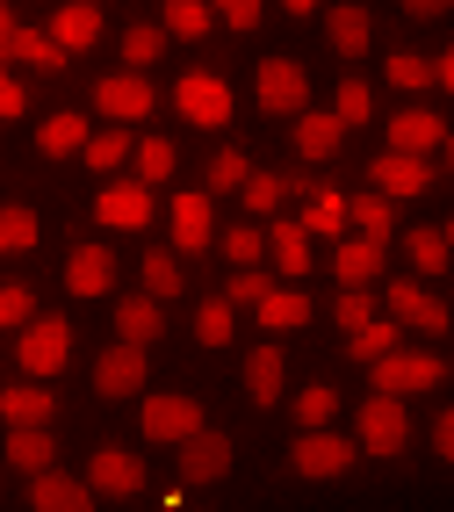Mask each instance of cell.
Segmentation results:
<instances>
[{"label":"cell","instance_id":"8d00e7d4","mask_svg":"<svg viewBox=\"0 0 454 512\" xmlns=\"http://www.w3.org/2000/svg\"><path fill=\"white\" fill-rule=\"evenodd\" d=\"M296 419H303V433H325V426L339 419V390H325V383L303 390V397H296Z\"/></svg>","mask_w":454,"mask_h":512},{"label":"cell","instance_id":"ee69618b","mask_svg":"<svg viewBox=\"0 0 454 512\" xmlns=\"http://www.w3.org/2000/svg\"><path fill=\"white\" fill-rule=\"evenodd\" d=\"M368 109H375V94H368V80H339V109H332V116H339L346 130H354V123H368Z\"/></svg>","mask_w":454,"mask_h":512},{"label":"cell","instance_id":"7bdbcfd3","mask_svg":"<svg viewBox=\"0 0 454 512\" xmlns=\"http://www.w3.org/2000/svg\"><path fill=\"white\" fill-rule=\"evenodd\" d=\"M246 174H253V166H246V152H217V159H209V188H217V195H231V188H246Z\"/></svg>","mask_w":454,"mask_h":512},{"label":"cell","instance_id":"ac0fdd59","mask_svg":"<svg viewBox=\"0 0 454 512\" xmlns=\"http://www.w3.org/2000/svg\"><path fill=\"white\" fill-rule=\"evenodd\" d=\"M116 332H123V347H152V339L166 332L159 296H116Z\"/></svg>","mask_w":454,"mask_h":512},{"label":"cell","instance_id":"6f0895ef","mask_svg":"<svg viewBox=\"0 0 454 512\" xmlns=\"http://www.w3.org/2000/svg\"><path fill=\"white\" fill-rule=\"evenodd\" d=\"M8 44H15V15H8V0H0V58H8Z\"/></svg>","mask_w":454,"mask_h":512},{"label":"cell","instance_id":"f6af8a7d","mask_svg":"<svg viewBox=\"0 0 454 512\" xmlns=\"http://www.w3.org/2000/svg\"><path fill=\"white\" fill-rule=\"evenodd\" d=\"M260 253H267V238H260L253 224H231V238H224V260H231V267H260Z\"/></svg>","mask_w":454,"mask_h":512},{"label":"cell","instance_id":"f546056e","mask_svg":"<svg viewBox=\"0 0 454 512\" xmlns=\"http://www.w3.org/2000/svg\"><path fill=\"white\" fill-rule=\"evenodd\" d=\"M346 224H361V238L390 246V231H397V210H390L382 195H361V202H346Z\"/></svg>","mask_w":454,"mask_h":512},{"label":"cell","instance_id":"8fae6325","mask_svg":"<svg viewBox=\"0 0 454 512\" xmlns=\"http://www.w3.org/2000/svg\"><path fill=\"white\" fill-rule=\"evenodd\" d=\"M390 318L397 325H418V332H447L454 311L433 296V289H418V282H390Z\"/></svg>","mask_w":454,"mask_h":512},{"label":"cell","instance_id":"e575fe53","mask_svg":"<svg viewBox=\"0 0 454 512\" xmlns=\"http://www.w3.org/2000/svg\"><path fill=\"white\" fill-rule=\"evenodd\" d=\"M8 58H22V65H37V73H58V44L44 37V29H15V44H8Z\"/></svg>","mask_w":454,"mask_h":512},{"label":"cell","instance_id":"d590c367","mask_svg":"<svg viewBox=\"0 0 454 512\" xmlns=\"http://www.w3.org/2000/svg\"><path fill=\"white\" fill-rule=\"evenodd\" d=\"M130 152H137V145H130V130H123V123H116V130H101V138H87V166H101V174H116Z\"/></svg>","mask_w":454,"mask_h":512},{"label":"cell","instance_id":"f5cc1de1","mask_svg":"<svg viewBox=\"0 0 454 512\" xmlns=\"http://www.w3.org/2000/svg\"><path fill=\"white\" fill-rule=\"evenodd\" d=\"M8 116H22V87H15L8 73H0V123H8Z\"/></svg>","mask_w":454,"mask_h":512},{"label":"cell","instance_id":"d6a6232c","mask_svg":"<svg viewBox=\"0 0 454 512\" xmlns=\"http://www.w3.org/2000/svg\"><path fill=\"white\" fill-rule=\"evenodd\" d=\"M325 29H332V44H339L346 58H361V51H368V8H332Z\"/></svg>","mask_w":454,"mask_h":512},{"label":"cell","instance_id":"9a60e30c","mask_svg":"<svg viewBox=\"0 0 454 512\" xmlns=\"http://www.w3.org/2000/svg\"><path fill=\"white\" fill-rule=\"evenodd\" d=\"M94 109L109 116V123H130V116H145V109H152V87L137 80V73H109V80L94 87Z\"/></svg>","mask_w":454,"mask_h":512},{"label":"cell","instance_id":"9f6ffc18","mask_svg":"<svg viewBox=\"0 0 454 512\" xmlns=\"http://www.w3.org/2000/svg\"><path fill=\"white\" fill-rule=\"evenodd\" d=\"M433 87H447V94H454V51H440V58H433Z\"/></svg>","mask_w":454,"mask_h":512},{"label":"cell","instance_id":"7dc6e473","mask_svg":"<svg viewBox=\"0 0 454 512\" xmlns=\"http://www.w3.org/2000/svg\"><path fill=\"white\" fill-rule=\"evenodd\" d=\"M159 51H166V29H152V22H145V29H123V58H130V65H152Z\"/></svg>","mask_w":454,"mask_h":512},{"label":"cell","instance_id":"74e56055","mask_svg":"<svg viewBox=\"0 0 454 512\" xmlns=\"http://www.w3.org/2000/svg\"><path fill=\"white\" fill-rule=\"evenodd\" d=\"M303 231H310V238H318V231H325V238L346 231V202H339L332 188H318V195H310V210H303Z\"/></svg>","mask_w":454,"mask_h":512},{"label":"cell","instance_id":"cb8c5ba5","mask_svg":"<svg viewBox=\"0 0 454 512\" xmlns=\"http://www.w3.org/2000/svg\"><path fill=\"white\" fill-rule=\"evenodd\" d=\"M173 246H181V253L209 246V202L202 195H173Z\"/></svg>","mask_w":454,"mask_h":512},{"label":"cell","instance_id":"f35d334b","mask_svg":"<svg viewBox=\"0 0 454 512\" xmlns=\"http://www.w3.org/2000/svg\"><path fill=\"white\" fill-rule=\"evenodd\" d=\"M390 87H397V94L433 87V58H418V51H390Z\"/></svg>","mask_w":454,"mask_h":512},{"label":"cell","instance_id":"4dcf8cb0","mask_svg":"<svg viewBox=\"0 0 454 512\" xmlns=\"http://www.w3.org/2000/svg\"><path fill=\"white\" fill-rule=\"evenodd\" d=\"M87 138H94V130H87V116H51V123L37 130V145H44L51 159H65V152H87Z\"/></svg>","mask_w":454,"mask_h":512},{"label":"cell","instance_id":"f1b7e54d","mask_svg":"<svg viewBox=\"0 0 454 512\" xmlns=\"http://www.w3.org/2000/svg\"><path fill=\"white\" fill-rule=\"evenodd\" d=\"M404 253H411V267H418V275H447V260H454L447 231H433V224H418V231L404 238Z\"/></svg>","mask_w":454,"mask_h":512},{"label":"cell","instance_id":"30bf717a","mask_svg":"<svg viewBox=\"0 0 454 512\" xmlns=\"http://www.w3.org/2000/svg\"><path fill=\"white\" fill-rule=\"evenodd\" d=\"M368 181H375L382 202H397V195H426V188H433V166H426V159H404V152H382V159L368 166Z\"/></svg>","mask_w":454,"mask_h":512},{"label":"cell","instance_id":"8992f818","mask_svg":"<svg viewBox=\"0 0 454 512\" xmlns=\"http://www.w3.org/2000/svg\"><path fill=\"white\" fill-rule=\"evenodd\" d=\"M65 354H73V325L65 318H29L22 325V368L29 375H58Z\"/></svg>","mask_w":454,"mask_h":512},{"label":"cell","instance_id":"6125c7cd","mask_svg":"<svg viewBox=\"0 0 454 512\" xmlns=\"http://www.w3.org/2000/svg\"><path fill=\"white\" fill-rule=\"evenodd\" d=\"M87 8H94V0H87Z\"/></svg>","mask_w":454,"mask_h":512},{"label":"cell","instance_id":"ba28073f","mask_svg":"<svg viewBox=\"0 0 454 512\" xmlns=\"http://www.w3.org/2000/svg\"><path fill=\"white\" fill-rule=\"evenodd\" d=\"M188 433H202V404L195 397H181V390L145 397V440H173V448H181Z\"/></svg>","mask_w":454,"mask_h":512},{"label":"cell","instance_id":"e0dca14e","mask_svg":"<svg viewBox=\"0 0 454 512\" xmlns=\"http://www.w3.org/2000/svg\"><path fill=\"white\" fill-rule=\"evenodd\" d=\"M29 505L37 512H94V491L73 484V476H58V469H44V476H29Z\"/></svg>","mask_w":454,"mask_h":512},{"label":"cell","instance_id":"4fadbf2b","mask_svg":"<svg viewBox=\"0 0 454 512\" xmlns=\"http://www.w3.org/2000/svg\"><path fill=\"white\" fill-rule=\"evenodd\" d=\"M440 145H447V130H440L433 109H397V116H390V152L426 159V152H440Z\"/></svg>","mask_w":454,"mask_h":512},{"label":"cell","instance_id":"816d5d0a","mask_svg":"<svg viewBox=\"0 0 454 512\" xmlns=\"http://www.w3.org/2000/svg\"><path fill=\"white\" fill-rule=\"evenodd\" d=\"M217 8V22H231V29H253L260 22V0H209Z\"/></svg>","mask_w":454,"mask_h":512},{"label":"cell","instance_id":"d6986e66","mask_svg":"<svg viewBox=\"0 0 454 512\" xmlns=\"http://www.w3.org/2000/svg\"><path fill=\"white\" fill-rule=\"evenodd\" d=\"M339 138H346V123H339L332 109H303V116H296V152H303V159L325 166V159L339 152Z\"/></svg>","mask_w":454,"mask_h":512},{"label":"cell","instance_id":"11a10c76","mask_svg":"<svg viewBox=\"0 0 454 512\" xmlns=\"http://www.w3.org/2000/svg\"><path fill=\"white\" fill-rule=\"evenodd\" d=\"M433 448L454 462V412H440V419H433Z\"/></svg>","mask_w":454,"mask_h":512},{"label":"cell","instance_id":"3957f363","mask_svg":"<svg viewBox=\"0 0 454 512\" xmlns=\"http://www.w3.org/2000/svg\"><path fill=\"white\" fill-rule=\"evenodd\" d=\"M260 109L267 116H303L310 109V80H303L296 58H267L260 65Z\"/></svg>","mask_w":454,"mask_h":512},{"label":"cell","instance_id":"484cf974","mask_svg":"<svg viewBox=\"0 0 454 512\" xmlns=\"http://www.w3.org/2000/svg\"><path fill=\"white\" fill-rule=\"evenodd\" d=\"M260 325H267V332L310 325V296H303V289H267V296H260Z\"/></svg>","mask_w":454,"mask_h":512},{"label":"cell","instance_id":"277c9868","mask_svg":"<svg viewBox=\"0 0 454 512\" xmlns=\"http://www.w3.org/2000/svg\"><path fill=\"white\" fill-rule=\"evenodd\" d=\"M289 462H296V476H310V484H325V476H346V462H354V440L346 433H303L296 448H289Z\"/></svg>","mask_w":454,"mask_h":512},{"label":"cell","instance_id":"91938a15","mask_svg":"<svg viewBox=\"0 0 454 512\" xmlns=\"http://www.w3.org/2000/svg\"><path fill=\"white\" fill-rule=\"evenodd\" d=\"M440 152H447V166H454V138H447V145H440Z\"/></svg>","mask_w":454,"mask_h":512},{"label":"cell","instance_id":"7a4b0ae2","mask_svg":"<svg viewBox=\"0 0 454 512\" xmlns=\"http://www.w3.org/2000/svg\"><path fill=\"white\" fill-rule=\"evenodd\" d=\"M404 448H411L404 397H368L361 404V455H404Z\"/></svg>","mask_w":454,"mask_h":512},{"label":"cell","instance_id":"836d02e7","mask_svg":"<svg viewBox=\"0 0 454 512\" xmlns=\"http://www.w3.org/2000/svg\"><path fill=\"white\" fill-rule=\"evenodd\" d=\"M346 354H354V361H368V368H375L382 354H397V325H382V318H368V325H361L354 339H346Z\"/></svg>","mask_w":454,"mask_h":512},{"label":"cell","instance_id":"52a82bcc","mask_svg":"<svg viewBox=\"0 0 454 512\" xmlns=\"http://www.w3.org/2000/svg\"><path fill=\"white\" fill-rule=\"evenodd\" d=\"M173 455H181V484H217V476H231V433H209L202 426Z\"/></svg>","mask_w":454,"mask_h":512},{"label":"cell","instance_id":"5b68a950","mask_svg":"<svg viewBox=\"0 0 454 512\" xmlns=\"http://www.w3.org/2000/svg\"><path fill=\"white\" fill-rule=\"evenodd\" d=\"M87 491H101V498H137V491H145V462L109 440V448H94V462H87Z\"/></svg>","mask_w":454,"mask_h":512},{"label":"cell","instance_id":"c3c4849f","mask_svg":"<svg viewBox=\"0 0 454 512\" xmlns=\"http://www.w3.org/2000/svg\"><path fill=\"white\" fill-rule=\"evenodd\" d=\"M274 282L260 275V267H238V275H231V289H224V303H253V311H260V296H267Z\"/></svg>","mask_w":454,"mask_h":512},{"label":"cell","instance_id":"680465c9","mask_svg":"<svg viewBox=\"0 0 454 512\" xmlns=\"http://www.w3.org/2000/svg\"><path fill=\"white\" fill-rule=\"evenodd\" d=\"M282 8H289V15H310V8H318V0H282Z\"/></svg>","mask_w":454,"mask_h":512},{"label":"cell","instance_id":"2e32d148","mask_svg":"<svg viewBox=\"0 0 454 512\" xmlns=\"http://www.w3.org/2000/svg\"><path fill=\"white\" fill-rule=\"evenodd\" d=\"M65 289L73 296H109L116 289V253L109 246H80L73 267H65Z\"/></svg>","mask_w":454,"mask_h":512},{"label":"cell","instance_id":"83f0119b","mask_svg":"<svg viewBox=\"0 0 454 512\" xmlns=\"http://www.w3.org/2000/svg\"><path fill=\"white\" fill-rule=\"evenodd\" d=\"M267 246H274V260H282V275H289V282L310 275V231H303V224H274V231H267Z\"/></svg>","mask_w":454,"mask_h":512},{"label":"cell","instance_id":"60d3db41","mask_svg":"<svg viewBox=\"0 0 454 512\" xmlns=\"http://www.w3.org/2000/svg\"><path fill=\"white\" fill-rule=\"evenodd\" d=\"M137 181H145V188L173 181V145H166V138H145V145H137Z\"/></svg>","mask_w":454,"mask_h":512},{"label":"cell","instance_id":"44dd1931","mask_svg":"<svg viewBox=\"0 0 454 512\" xmlns=\"http://www.w3.org/2000/svg\"><path fill=\"white\" fill-rule=\"evenodd\" d=\"M44 37H51L58 51H87V44L101 37V8H87V0H73V8H58V22L44 29Z\"/></svg>","mask_w":454,"mask_h":512},{"label":"cell","instance_id":"db71d44e","mask_svg":"<svg viewBox=\"0 0 454 512\" xmlns=\"http://www.w3.org/2000/svg\"><path fill=\"white\" fill-rule=\"evenodd\" d=\"M454 8V0H404V15H418V22H440Z\"/></svg>","mask_w":454,"mask_h":512},{"label":"cell","instance_id":"603a6c76","mask_svg":"<svg viewBox=\"0 0 454 512\" xmlns=\"http://www.w3.org/2000/svg\"><path fill=\"white\" fill-rule=\"evenodd\" d=\"M51 412H58V397H44L37 383L0 390V419H8V426H51Z\"/></svg>","mask_w":454,"mask_h":512},{"label":"cell","instance_id":"b9f144b4","mask_svg":"<svg viewBox=\"0 0 454 512\" xmlns=\"http://www.w3.org/2000/svg\"><path fill=\"white\" fill-rule=\"evenodd\" d=\"M282 195H289L282 174H246V210L253 217H274V210H282Z\"/></svg>","mask_w":454,"mask_h":512},{"label":"cell","instance_id":"7c38bea8","mask_svg":"<svg viewBox=\"0 0 454 512\" xmlns=\"http://www.w3.org/2000/svg\"><path fill=\"white\" fill-rule=\"evenodd\" d=\"M94 217L116 224V231L152 224V188H145V181H109V188H101V202H94Z\"/></svg>","mask_w":454,"mask_h":512},{"label":"cell","instance_id":"ab89813d","mask_svg":"<svg viewBox=\"0 0 454 512\" xmlns=\"http://www.w3.org/2000/svg\"><path fill=\"white\" fill-rule=\"evenodd\" d=\"M195 339H202V347H231V303L224 296H209L195 311Z\"/></svg>","mask_w":454,"mask_h":512},{"label":"cell","instance_id":"5bb4252c","mask_svg":"<svg viewBox=\"0 0 454 512\" xmlns=\"http://www.w3.org/2000/svg\"><path fill=\"white\" fill-rule=\"evenodd\" d=\"M94 390L101 397H137L145 390V347H109L94 361Z\"/></svg>","mask_w":454,"mask_h":512},{"label":"cell","instance_id":"6da1fadb","mask_svg":"<svg viewBox=\"0 0 454 512\" xmlns=\"http://www.w3.org/2000/svg\"><path fill=\"white\" fill-rule=\"evenodd\" d=\"M447 383V361L440 354H382L375 361V397H411V390H440Z\"/></svg>","mask_w":454,"mask_h":512},{"label":"cell","instance_id":"ffe728a7","mask_svg":"<svg viewBox=\"0 0 454 512\" xmlns=\"http://www.w3.org/2000/svg\"><path fill=\"white\" fill-rule=\"evenodd\" d=\"M246 390H253V404H282V390H289L282 347H253L246 354Z\"/></svg>","mask_w":454,"mask_h":512},{"label":"cell","instance_id":"f907efd6","mask_svg":"<svg viewBox=\"0 0 454 512\" xmlns=\"http://www.w3.org/2000/svg\"><path fill=\"white\" fill-rule=\"evenodd\" d=\"M368 318H375V303H368L361 289H346V296H339V332H361Z\"/></svg>","mask_w":454,"mask_h":512},{"label":"cell","instance_id":"1f68e13d","mask_svg":"<svg viewBox=\"0 0 454 512\" xmlns=\"http://www.w3.org/2000/svg\"><path fill=\"white\" fill-rule=\"evenodd\" d=\"M29 246H37V210L0 202V253H29Z\"/></svg>","mask_w":454,"mask_h":512},{"label":"cell","instance_id":"7402d4cb","mask_svg":"<svg viewBox=\"0 0 454 512\" xmlns=\"http://www.w3.org/2000/svg\"><path fill=\"white\" fill-rule=\"evenodd\" d=\"M51 455H58L51 426H15V433H8V462H15L22 476H44V469H51Z\"/></svg>","mask_w":454,"mask_h":512},{"label":"cell","instance_id":"9c48e42d","mask_svg":"<svg viewBox=\"0 0 454 512\" xmlns=\"http://www.w3.org/2000/svg\"><path fill=\"white\" fill-rule=\"evenodd\" d=\"M173 101H181V116H188V123H202V130L231 123V87H224L217 73H188L181 87H173Z\"/></svg>","mask_w":454,"mask_h":512},{"label":"cell","instance_id":"94428289","mask_svg":"<svg viewBox=\"0 0 454 512\" xmlns=\"http://www.w3.org/2000/svg\"><path fill=\"white\" fill-rule=\"evenodd\" d=\"M447 246H454V224H447Z\"/></svg>","mask_w":454,"mask_h":512},{"label":"cell","instance_id":"4316f807","mask_svg":"<svg viewBox=\"0 0 454 512\" xmlns=\"http://www.w3.org/2000/svg\"><path fill=\"white\" fill-rule=\"evenodd\" d=\"M332 267H339V282H346V289H361V282L382 275V246H375V238H346Z\"/></svg>","mask_w":454,"mask_h":512},{"label":"cell","instance_id":"bcb514c9","mask_svg":"<svg viewBox=\"0 0 454 512\" xmlns=\"http://www.w3.org/2000/svg\"><path fill=\"white\" fill-rule=\"evenodd\" d=\"M173 289H181V267H173V253H145V296H173Z\"/></svg>","mask_w":454,"mask_h":512},{"label":"cell","instance_id":"681fc988","mask_svg":"<svg viewBox=\"0 0 454 512\" xmlns=\"http://www.w3.org/2000/svg\"><path fill=\"white\" fill-rule=\"evenodd\" d=\"M29 318H37V296H29L22 282H8L0 289V325H29Z\"/></svg>","mask_w":454,"mask_h":512},{"label":"cell","instance_id":"d4e9b609","mask_svg":"<svg viewBox=\"0 0 454 512\" xmlns=\"http://www.w3.org/2000/svg\"><path fill=\"white\" fill-rule=\"evenodd\" d=\"M209 29H217V8H209V0H166V37L202 44Z\"/></svg>","mask_w":454,"mask_h":512}]
</instances>
